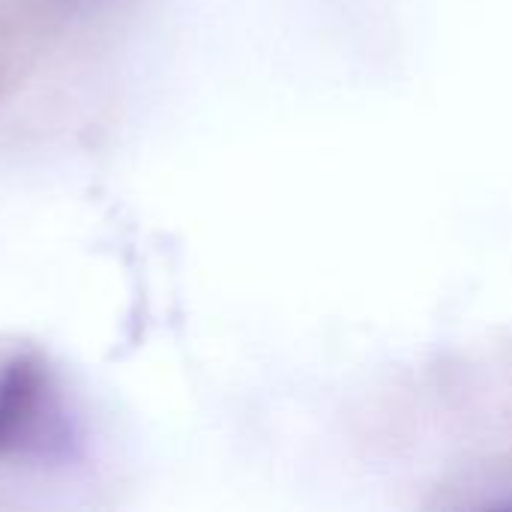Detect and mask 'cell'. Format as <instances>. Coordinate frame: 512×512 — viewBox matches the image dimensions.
<instances>
[{
  "label": "cell",
  "instance_id": "1",
  "mask_svg": "<svg viewBox=\"0 0 512 512\" xmlns=\"http://www.w3.org/2000/svg\"><path fill=\"white\" fill-rule=\"evenodd\" d=\"M126 0H0V102L48 48Z\"/></svg>",
  "mask_w": 512,
  "mask_h": 512
},
{
  "label": "cell",
  "instance_id": "2",
  "mask_svg": "<svg viewBox=\"0 0 512 512\" xmlns=\"http://www.w3.org/2000/svg\"><path fill=\"white\" fill-rule=\"evenodd\" d=\"M63 447H69L66 417L48 372L30 357L12 360L0 372V459L54 456Z\"/></svg>",
  "mask_w": 512,
  "mask_h": 512
}]
</instances>
